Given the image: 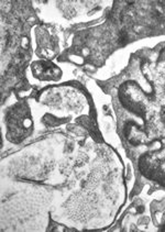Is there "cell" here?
Masks as SVG:
<instances>
[{"label":"cell","instance_id":"6da1fadb","mask_svg":"<svg viewBox=\"0 0 165 232\" xmlns=\"http://www.w3.org/2000/svg\"><path fill=\"white\" fill-rule=\"evenodd\" d=\"M128 41H129V39H128V33L126 31H121L120 34H119V40H118L119 44L126 45L128 43Z\"/></svg>","mask_w":165,"mask_h":232},{"label":"cell","instance_id":"7a4b0ae2","mask_svg":"<svg viewBox=\"0 0 165 232\" xmlns=\"http://www.w3.org/2000/svg\"><path fill=\"white\" fill-rule=\"evenodd\" d=\"M137 210H138V212H140V214H141V212H143V211H144V207L140 206V207H138V209H137Z\"/></svg>","mask_w":165,"mask_h":232}]
</instances>
